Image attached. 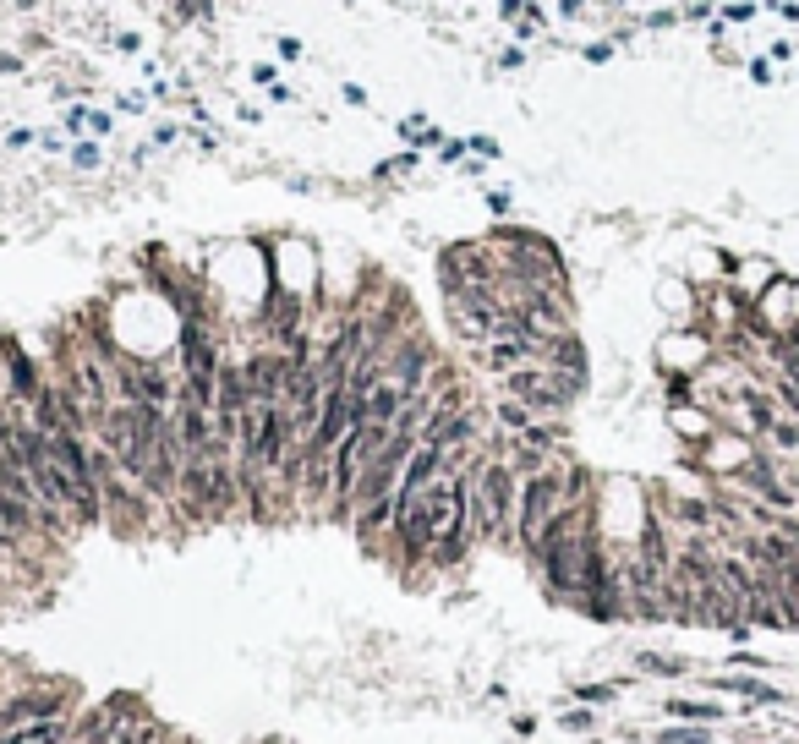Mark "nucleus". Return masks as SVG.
<instances>
[{"label": "nucleus", "mask_w": 799, "mask_h": 744, "mask_svg": "<svg viewBox=\"0 0 799 744\" xmlns=\"http://www.w3.org/2000/svg\"><path fill=\"white\" fill-rule=\"evenodd\" d=\"M6 143H11V148H28L33 132H28V126H17V132H6Z\"/></svg>", "instance_id": "f8f14e48"}, {"label": "nucleus", "mask_w": 799, "mask_h": 744, "mask_svg": "<svg viewBox=\"0 0 799 744\" xmlns=\"http://www.w3.org/2000/svg\"><path fill=\"white\" fill-rule=\"evenodd\" d=\"M635 673H641V679H701V668L690 657H679V651H652V646H641L635 651Z\"/></svg>", "instance_id": "7ed1b4c3"}, {"label": "nucleus", "mask_w": 799, "mask_h": 744, "mask_svg": "<svg viewBox=\"0 0 799 744\" xmlns=\"http://www.w3.org/2000/svg\"><path fill=\"white\" fill-rule=\"evenodd\" d=\"M88 126H94V132L104 137V132H110V115H104V110H88Z\"/></svg>", "instance_id": "4468645a"}, {"label": "nucleus", "mask_w": 799, "mask_h": 744, "mask_svg": "<svg viewBox=\"0 0 799 744\" xmlns=\"http://www.w3.org/2000/svg\"><path fill=\"white\" fill-rule=\"evenodd\" d=\"M564 504V455L548 465V471L537 476H520V498H515V548H526L531 537H537L542 526H548V515Z\"/></svg>", "instance_id": "f257e3e1"}, {"label": "nucleus", "mask_w": 799, "mask_h": 744, "mask_svg": "<svg viewBox=\"0 0 799 744\" xmlns=\"http://www.w3.org/2000/svg\"><path fill=\"white\" fill-rule=\"evenodd\" d=\"M72 165H77V170H94V165H99V148H94V143H77V148H72Z\"/></svg>", "instance_id": "1a4fd4ad"}, {"label": "nucleus", "mask_w": 799, "mask_h": 744, "mask_svg": "<svg viewBox=\"0 0 799 744\" xmlns=\"http://www.w3.org/2000/svg\"><path fill=\"white\" fill-rule=\"evenodd\" d=\"M499 427L520 438V433H531V427H537V416H531V405H520V400H509V394H504V400H499Z\"/></svg>", "instance_id": "0eeeda50"}, {"label": "nucleus", "mask_w": 799, "mask_h": 744, "mask_svg": "<svg viewBox=\"0 0 799 744\" xmlns=\"http://www.w3.org/2000/svg\"><path fill=\"white\" fill-rule=\"evenodd\" d=\"M728 668H739V673H772L778 662H772V657H761V651H745V646H739L734 657H728Z\"/></svg>", "instance_id": "6e6552de"}, {"label": "nucleus", "mask_w": 799, "mask_h": 744, "mask_svg": "<svg viewBox=\"0 0 799 744\" xmlns=\"http://www.w3.org/2000/svg\"><path fill=\"white\" fill-rule=\"evenodd\" d=\"M668 422H674V433L685 438V444H706V438L717 433L712 405H701V400H690V405H668Z\"/></svg>", "instance_id": "20e7f679"}, {"label": "nucleus", "mask_w": 799, "mask_h": 744, "mask_svg": "<svg viewBox=\"0 0 799 744\" xmlns=\"http://www.w3.org/2000/svg\"><path fill=\"white\" fill-rule=\"evenodd\" d=\"M723 734L717 728H706V723H663L652 734V744H717Z\"/></svg>", "instance_id": "39448f33"}, {"label": "nucleus", "mask_w": 799, "mask_h": 744, "mask_svg": "<svg viewBox=\"0 0 799 744\" xmlns=\"http://www.w3.org/2000/svg\"><path fill=\"white\" fill-rule=\"evenodd\" d=\"M66 126H72V132H88V110H66Z\"/></svg>", "instance_id": "9b49d317"}, {"label": "nucleus", "mask_w": 799, "mask_h": 744, "mask_svg": "<svg viewBox=\"0 0 799 744\" xmlns=\"http://www.w3.org/2000/svg\"><path fill=\"white\" fill-rule=\"evenodd\" d=\"M663 723H706V728H723L728 723V706L717 695H663Z\"/></svg>", "instance_id": "f03ea898"}, {"label": "nucleus", "mask_w": 799, "mask_h": 744, "mask_svg": "<svg viewBox=\"0 0 799 744\" xmlns=\"http://www.w3.org/2000/svg\"><path fill=\"white\" fill-rule=\"evenodd\" d=\"M274 50H280V61H296V55H301V44H296V39H280Z\"/></svg>", "instance_id": "ddd939ff"}, {"label": "nucleus", "mask_w": 799, "mask_h": 744, "mask_svg": "<svg viewBox=\"0 0 799 744\" xmlns=\"http://www.w3.org/2000/svg\"><path fill=\"white\" fill-rule=\"evenodd\" d=\"M559 734H575V739H586V734H597V706H564L559 712Z\"/></svg>", "instance_id": "423d86ee"}, {"label": "nucleus", "mask_w": 799, "mask_h": 744, "mask_svg": "<svg viewBox=\"0 0 799 744\" xmlns=\"http://www.w3.org/2000/svg\"><path fill=\"white\" fill-rule=\"evenodd\" d=\"M717 744H734V739H717Z\"/></svg>", "instance_id": "2eb2a0df"}, {"label": "nucleus", "mask_w": 799, "mask_h": 744, "mask_svg": "<svg viewBox=\"0 0 799 744\" xmlns=\"http://www.w3.org/2000/svg\"><path fill=\"white\" fill-rule=\"evenodd\" d=\"M181 17H208V0H176Z\"/></svg>", "instance_id": "9d476101"}]
</instances>
